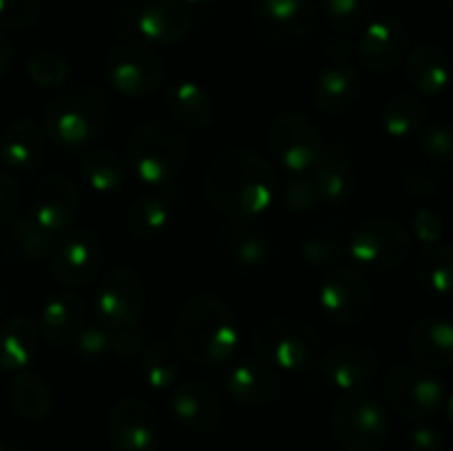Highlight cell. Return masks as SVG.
I'll return each instance as SVG.
<instances>
[{"instance_id": "obj_44", "label": "cell", "mask_w": 453, "mask_h": 451, "mask_svg": "<svg viewBox=\"0 0 453 451\" xmlns=\"http://www.w3.org/2000/svg\"><path fill=\"white\" fill-rule=\"evenodd\" d=\"M286 203L292 212H299V215L317 210L319 206H323L310 172H301V175L292 177V181L286 188Z\"/></svg>"}, {"instance_id": "obj_16", "label": "cell", "mask_w": 453, "mask_h": 451, "mask_svg": "<svg viewBox=\"0 0 453 451\" xmlns=\"http://www.w3.org/2000/svg\"><path fill=\"white\" fill-rule=\"evenodd\" d=\"M410 49V34L405 25L396 18H376L363 29L358 40V60L367 71L385 73L396 69L407 56Z\"/></svg>"}, {"instance_id": "obj_25", "label": "cell", "mask_w": 453, "mask_h": 451, "mask_svg": "<svg viewBox=\"0 0 453 451\" xmlns=\"http://www.w3.org/2000/svg\"><path fill=\"white\" fill-rule=\"evenodd\" d=\"M361 75L349 62L330 65L314 82V102L323 113H345L361 96Z\"/></svg>"}, {"instance_id": "obj_37", "label": "cell", "mask_w": 453, "mask_h": 451, "mask_svg": "<svg viewBox=\"0 0 453 451\" xmlns=\"http://www.w3.org/2000/svg\"><path fill=\"white\" fill-rule=\"evenodd\" d=\"M56 241L58 234L42 228L31 215H27L25 219L18 221L16 228H13L12 233L13 248H16L18 255L25 256L27 261H42L47 259V256H51Z\"/></svg>"}, {"instance_id": "obj_3", "label": "cell", "mask_w": 453, "mask_h": 451, "mask_svg": "<svg viewBox=\"0 0 453 451\" xmlns=\"http://www.w3.org/2000/svg\"><path fill=\"white\" fill-rule=\"evenodd\" d=\"M188 155V140L171 119L146 122L128 137L127 164L146 186H164L181 171Z\"/></svg>"}, {"instance_id": "obj_35", "label": "cell", "mask_w": 453, "mask_h": 451, "mask_svg": "<svg viewBox=\"0 0 453 451\" xmlns=\"http://www.w3.org/2000/svg\"><path fill=\"white\" fill-rule=\"evenodd\" d=\"M416 277L436 296L453 294V246H425L416 259Z\"/></svg>"}, {"instance_id": "obj_39", "label": "cell", "mask_w": 453, "mask_h": 451, "mask_svg": "<svg viewBox=\"0 0 453 451\" xmlns=\"http://www.w3.org/2000/svg\"><path fill=\"white\" fill-rule=\"evenodd\" d=\"M27 73H29V78L38 87H60L69 78V62L60 53L44 49V51L34 53L29 57V62H27Z\"/></svg>"}, {"instance_id": "obj_40", "label": "cell", "mask_w": 453, "mask_h": 451, "mask_svg": "<svg viewBox=\"0 0 453 451\" xmlns=\"http://www.w3.org/2000/svg\"><path fill=\"white\" fill-rule=\"evenodd\" d=\"M418 149L432 162H449L453 159V124H425L418 131Z\"/></svg>"}, {"instance_id": "obj_33", "label": "cell", "mask_w": 453, "mask_h": 451, "mask_svg": "<svg viewBox=\"0 0 453 451\" xmlns=\"http://www.w3.org/2000/svg\"><path fill=\"white\" fill-rule=\"evenodd\" d=\"M80 171H82L84 181L96 193L109 195L124 186L128 177V164L113 150L97 149L80 157Z\"/></svg>"}, {"instance_id": "obj_26", "label": "cell", "mask_w": 453, "mask_h": 451, "mask_svg": "<svg viewBox=\"0 0 453 451\" xmlns=\"http://www.w3.org/2000/svg\"><path fill=\"white\" fill-rule=\"evenodd\" d=\"M40 327L31 317H9L0 323V367L7 371H25L35 358Z\"/></svg>"}, {"instance_id": "obj_6", "label": "cell", "mask_w": 453, "mask_h": 451, "mask_svg": "<svg viewBox=\"0 0 453 451\" xmlns=\"http://www.w3.org/2000/svg\"><path fill=\"white\" fill-rule=\"evenodd\" d=\"M332 433L345 451H379L389 433L388 409L374 396L348 392L332 411Z\"/></svg>"}, {"instance_id": "obj_2", "label": "cell", "mask_w": 453, "mask_h": 451, "mask_svg": "<svg viewBox=\"0 0 453 451\" xmlns=\"http://www.w3.org/2000/svg\"><path fill=\"white\" fill-rule=\"evenodd\" d=\"M177 348L199 367L226 365L239 348L237 317L217 296H195L177 318Z\"/></svg>"}, {"instance_id": "obj_22", "label": "cell", "mask_w": 453, "mask_h": 451, "mask_svg": "<svg viewBox=\"0 0 453 451\" xmlns=\"http://www.w3.org/2000/svg\"><path fill=\"white\" fill-rule=\"evenodd\" d=\"M310 175L323 206H341L348 202L354 190V162L348 146L341 141L326 146Z\"/></svg>"}, {"instance_id": "obj_8", "label": "cell", "mask_w": 453, "mask_h": 451, "mask_svg": "<svg viewBox=\"0 0 453 451\" xmlns=\"http://www.w3.org/2000/svg\"><path fill=\"white\" fill-rule=\"evenodd\" d=\"M385 398L403 418L425 423L445 405V387L427 367L396 365L385 376Z\"/></svg>"}, {"instance_id": "obj_51", "label": "cell", "mask_w": 453, "mask_h": 451, "mask_svg": "<svg viewBox=\"0 0 453 451\" xmlns=\"http://www.w3.org/2000/svg\"><path fill=\"white\" fill-rule=\"evenodd\" d=\"M445 409H447V418H449V420H451V424H453V392H451V396L447 398Z\"/></svg>"}, {"instance_id": "obj_50", "label": "cell", "mask_w": 453, "mask_h": 451, "mask_svg": "<svg viewBox=\"0 0 453 451\" xmlns=\"http://www.w3.org/2000/svg\"><path fill=\"white\" fill-rule=\"evenodd\" d=\"M12 60H13L12 42H9V38L3 34V29H0V78H3V75L9 71Z\"/></svg>"}, {"instance_id": "obj_38", "label": "cell", "mask_w": 453, "mask_h": 451, "mask_svg": "<svg viewBox=\"0 0 453 451\" xmlns=\"http://www.w3.org/2000/svg\"><path fill=\"white\" fill-rule=\"evenodd\" d=\"M376 0H326V13L341 34H357L372 22Z\"/></svg>"}, {"instance_id": "obj_4", "label": "cell", "mask_w": 453, "mask_h": 451, "mask_svg": "<svg viewBox=\"0 0 453 451\" xmlns=\"http://www.w3.org/2000/svg\"><path fill=\"white\" fill-rule=\"evenodd\" d=\"M109 97L93 88H80L56 97L44 111V133L65 149L93 144L109 122Z\"/></svg>"}, {"instance_id": "obj_27", "label": "cell", "mask_w": 453, "mask_h": 451, "mask_svg": "<svg viewBox=\"0 0 453 451\" xmlns=\"http://www.w3.org/2000/svg\"><path fill=\"white\" fill-rule=\"evenodd\" d=\"M40 334L51 345H66L84 327V303L75 292H58L40 314Z\"/></svg>"}, {"instance_id": "obj_18", "label": "cell", "mask_w": 453, "mask_h": 451, "mask_svg": "<svg viewBox=\"0 0 453 451\" xmlns=\"http://www.w3.org/2000/svg\"><path fill=\"white\" fill-rule=\"evenodd\" d=\"M171 414L181 427L206 433L219 427L224 418V405L212 387L202 380H186L171 394Z\"/></svg>"}, {"instance_id": "obj_52", "label": "cell", "mask_w": 453, "mask_h": 451, "mask_svg": "<svg viewBox=\"0 0 453 451\" xmlns=\"http://www.w3.org/2000/svg\"><path fill=\"white\" fill-rule=\"evenodd\" d=\"M186 4H203V3H211V0H184Z\"/></svg>"}, {"instance_id": "obj_7", "label": "cell", "mask_w": 453, "mask_h": 451, "mask_svg": "<svg viewBox=\"0 0 453 451\" xmlns=\"http://www.w3.org/2000/svg\"><path fill=\"white\" fill-rule=\"evenodd\" d=\"M411 234L401 221L374 217L354 228L348 239L349 259L370 272H389L410 255Z\"/></svg>"}, {"instance_id": "obj_30", "label": "cell", "mask_w": 453, "mask_h": 451, "mask_svg": "<svg viewBox=\"0 0 453 451\" xmlns=\"http://www.w3.org/2000/svg\"><path fill=\"white\" fill-rule=\"evenodd\" d=\"M166 104L175 124L193 128V131L211 126L212 118H215L211 96L195 80H177L166 91Z\"/></svg>"}, {"instance_id": "obj_19", "label": "cell", "mask_w": 453, "mask_h": 451, "mask_svg": "<svg viewBox=\"0 0 453 451\" xmlns=\"http://www.w3.org/2000/svg\"><path fill=\"white\" fill-rule=\"evenodd\" d=\"M137 35L144 42L164 47L186 35L190 29V11L184 0H146L133 18Z\"/></svg>"}, {"instance_id": "obj_9", "label": "cell", "mask_w": 453, "mask_h": 451, "mask_svg": "<svg viewBox=\"0 0 453 451\" xmlns=\"http://www.w3.org/2000/svg\"><path fill=\"white\" fill-rule=\"evenodd\" d=\"M104 75L111 87L124 96H150L166 80V62L150 44L127 42L111 49Z\"/></svg>"}, {"instance_id": "obj_1", "label": "cell", "mask_w": 453, "mask_h": 451, "mask_svg": "<svg viewBox=\"0 0 453 451\" xmlns=\"http://www.w3.org/2000/svg\"><path fill=\"white\" fill-rule=\"evenodd\" d=\"M206 197L230 221H252L277 199L279 180L273 164L243 146L217 155L206 171Z\"/></svg>"}, {"instance_id": "obj_43", "label": "cell", "mask_w": 453, "mask_h": 451, "mask_svg": "<svg viewBox=\"0 0 453 451\" xmlns=\"http://www.w3.org/2000/svg\"><path fill=\"white\" fill-rule=\"evenodd\" d=\"M341 256V241L332 233H314L303 241V259L310 268H330Z\"/></svg>"}, {"instance_id": "obj_20", "label": "cell", "mask_w": 453, "mask_h": 451, "mask_svg": "<svg viewBox=\"0 0 453 451\" xmlns=\"http://www.w3.org/2000/svg\"><path fill=\"white\" fill-rule=\"evenodd\" d=\"M230 396L246 407H268L279 398L281 385L273 365L261 358H242L226 371Z\"/></svg>"}, {"instance_id": "obj_5", "label": "cell", "mask_w": 453, "mask_h": 451, "mask_svg": "<svg viewBox=\"0 0 453 451\" xmlns=\"http://www.w3.org/2000/svg\"><path fill=\"white\" fill-rule=\"evenodd\" d=\"M252 348L268 365L286 371H308L317 367L321 340L308 323L268 318L252 332Z\"/></svg>"}, {"instance_id": "obj_15", "label": "cell", "mask_w": 453, "mask_h": 451, "mask_svg": "<svg viewBox=\"0 0 453 451\" xmlns=\"http://www.w3.org/2000/svg\"><path fill=\"white\" fill-rule=\"evenodd\" d=\"M113 451H155L159 442L157 414L137 398H124L111 409L106 420Z\"/></svg>"}, {"instance_id": "obj_11", "label": "cell", "mask_w": 453, "mask_h": 451, "mask_svg": "<svg viewBox=\"0 0 453 451\" xmlns=\"http://www.w3.org/2000/svg\"><path fill=\"white\" fill-rule=\"evenodd\" d=\"M319 13L310 0H257L255 31L273 47H295L317 29Z\"/></svg>"}, {"instance_id": "obj_36", "label": "cell", "mask_w": 453, "mask_h": 451, "mask_svg": "<svg viewBox=\"0 0 453 451\" xmlns=\"http://www.w3.org/2000/svg\"><path fill=\"white\" fill-rule=\"evenodd\" d=\"M180 348L166 339H157L142 354V376L150 389H171L180 376Z\"/></svg>"}, {"instance_id": "obj_41", "label": "cell", "mask_w": 453, "mask_h": 451, "mask_svg": "<svg viewBox=\"0 0 453 451\" xmlns=\"http://www.w3.org/2000/svg\"><path fill=\"white\" fill-rule=\"evenodd\" d=\"M42 0H0V29L22 31L38 25Z\"/></svg>"}, {"instance_id": "obj_46", "label": "cell", "mask_w": 453, "mask_h": 451, "mask_svg": "<svg viewBox=\"0 0 453 451\" xmlns=\"http://www.w3.org/2000/svg\"><path fill=\"white\" fill-rule=\"evenodd\" d=\"M411 233L425 246H434V243H441L442 233V219L436 210L432 208H418L411 217Z\"/></svg>"}, {"instance_id": "obj_10", "label": "cell", "mask_w": 453, "mask_h": 451, "mask_svg": "<svg viewBox=\"0 0 453 451\" xmlns=\"http://www.w3.org/2000/svg\"><path fill=\"white\" fill-rule=\"evenodd\" d=\"M268 149L286 171L310 172L323 150L321 131L303 113H281L268 128Z\"/></svg>"}, {"instance_id": "obj_24", "label": "cell", "mask_w": 453, "mask_h": 451, "mask_svg": "<svg viewBox=\"0 0 453 451\" xmlns=\"http://www.w3.org/2000/svg\"><path fill=\"white\" fill-rule=\"evenodd\" d=\"M47 140L38 124L16 119L0 133V159L9 171L31 172L42 164Z\"/></svg>"}, {"instance_id": "obj_49", "label": "cell", "mask_w": 453, "mask_h": 451, "mask_svg": "<svg viewBox=\"0 0 453 451\" xmlns=\"http://www.w3.org/2000/svg\"><path fill=\"white\" fill-rule=\"evenodd\" d=\"M410 451H445V440L434 427L418 424L410 433Z\"/></svg>"}, {"instance_id": "obj_17", "label": "cell", "mask_w": 453, "mask_h": 451, "mask_svg": "<svg viewBox=\"0 0 453 451\" xmlns=\"http://www.w3.org/2000/svg\"><path fill=\"white\" fill-rule=\"evenodd\" d=\"M29 215L53 234L65 233L78 215V188L73 181L62 172L42 177L35 186Z\"/></svg>"}, {"instance_id": "obj_34", "label": "cell", "mask_w": 453, "mask_h": 451, "mask_svg": "<svg viewBox=\"0 0 453 451\" xmlns=\"http://www.w3.org/2000/svg\"><path fill=\"white\" fill-rule=\"evenodd\" d=\"M427 122V106L414 93H398L385 104L380 113V126L392 140H405L416 135Z\"/></svg>"}, {"instance_id": "obj_21", "label": "cell", "mask_w": 453, "mask_h": 451, "mask_svg": "<svg viewBox=\"0 0 453 451\" xmlns=\"http://www.w3.org/2000/svg\"><path fill=\"white\" fill-rule=\"evenodd\" d=\"M379 370V356L365 343H341L323 358L327 383L341 392H357Z\"/></svg>"}, {"instance_id": "obj_53", "label": "cell", "mask_w": 453, "mask_h": 451, "mask_svg": "<svg viewBox=\"0 0 453 451\" xmlns=\"http://www.w3.org/2000/svg\"><path fill=\"white\" fill-rule=\"evenodd\" d=\"M0 451H9V449H7V445H4L3 440H0Z\"/></svg>"}, {"instance_id": "obj_28", "label": "cell", "mask_w": 453, "mask_h": 451, "mask_svg": "<svg viewBox=\"0 0 453 451\" xmlns=\"http://www.w3.org/2000/svg\"><path fill=\"white\" fill-rule=\"evenodd\" d=\"M219 239L239 268H264L273 256V241L252 221H230L219 230Z\"/></svg>"}, {"instance_id": "obj_54", "label": "cell", "mask_w": 453, "mask_h": 451, "mask_svg": "<svg viewBox=\"0 0 453 451\" xmlns=\"http://www.w3.org/2000/svg\"><path fill=\"white\" fill-rule=\"evenodd\" d=\"M442 3H445L447 7H451V9H453V0H442Z\"/></svg>"}, {"instance_id": "obj_47", "label": "cell", "mask_w": 453, "mask_h": 451, "mask_svg": "<svg viewBox=\"0 0 453 451\" xmlns=\"http://www.w3.org/2000/svg\"><path fill=\"white\" fill-rule=\"evenodd\" d=\"M18 208H20V190H18V184L7 172H0V230L7 228L16 219Z\"/></svg>"}, {"instance_id": "obj_13", "label": "cell", "mask_w": 453, "mask_h": 451, "mask_svg": "<svg viewBox=\"0 0 453 451\" xmlns=\"http://www.w3.org/2000/svg\"><path fill=\"white\" fill-rule=\"evenodd\" d=\"M319 305L330 321L339 325H357L370 312V286L357 270L336 268L319 287Z\"/></svg>"}, {"instance_id": "obj_31", "label": "cell", "mask_w": 453, "mask_h": 451, "mask_svg": "<svg viewBox=\"0 0 453 451\" xmlns=\"http://www.w3.org/2000/svg\"><path fill=\"white\" fill-rule=\"evenodd\" d=\"M173 215H175V203H173L171 195L159 193V190H146V193L137 195L128 206V230L133 233V237L149 241L166 230Z\"/></svg>"}, {"instance_id": "obj_42", "label": "cell", "mask_w": 453, "mask_h": 451, "mask_svg": "<svg viewBox=\"0 0 453 451\" xmlns=\"http://www.w3.org/2000/svg\"><path fill=\"white\" fill-rule=\"evenodd\" d=\"M75 349L87 361H100V358L113 354V330L106 325H84L75 336Z\"/></svg>"}, {"instance_id": "obj_48", "label": "cell", "mask_w": 453, "mask_h": 451, "mask_svg": "<svg viewBox=\"0 0 453 451\" xmlns=\"http://www.w3.org/2000/svg\"><path fill=\"white\" fill-rule=\"evenodd\" d=\"M144 349V332L133 327H118L113 330V354L119 358H135Z\"/></svg>"}, {"instance_id": "obj_45", "label": "cell", "mask_w": 453, "mask_h": 451, "mask_svg": "<svg viewBox=\"0 0 453 451\" xmlns=\"http://www.w3.org/2000/svg\"><path fill=\"white\" fill-rule=\"evenodd\" d=\"M403 186L407 193L416 195V197H432L441 190L442 175L434 168L410 166L403 171Z\"/></svg>"}, {"instance_id": "obj_12", "label": "cell", "mask_w": 453, "mask_h": 451, "mask_svg": "<svg viewBox=\"0 0 453 451\" xmlns=\"http://www.w3.org/2000/svg\"><path fill=\"white\" fill-rule=\"evenodd\" d=\"M97 314L106 327H133L144 312V279L131 265H115L97 287Z\"/></svg>"}, {"instance_id": "obj_32", "label": "cell", "mask_w": 453, "mask_h": 451, "mask_svg": "<svg viewBox=\"0 0 453 451\" xmlns=\"http://www.w3.org/2000/svg\"><path fill=\"white\" fill-rule=\"evenodd\" d=\"M7 401L13 414L20 418L38 423L49 416L53 407V394L49 385L34 371H18L9 383Z\"/></svg>"}, {"instance_id": "obj_23", "label": "cell", "mask_w": 453, "mask_h": 451, "mask_svg": "<svg viewBox=\"0 0 453 451\" xmlns=\"http://www.w3.org/2000/svg\"><path fill=\"white\" fill-rule=\"evenodd\" d=\"M416 365L447 370L453 365V323L442 317H425L414 323L407 336Z\"/></svg>"}, {"instance_id": "obj_14", "label": "cell", "mask_w": 453, "mask_h": 451, "mask_svg": "<svg viewBox=\"0 0 453 451\" xmlns=\"http://www.w3.org/2000/svg\"><path fill=\"white\" fill-rule=\"evenodd\" d=\"M51 272L71 287L84 286L97 274L102 264V243L88 228H73L58 237L51 252Z\"/></svg>"}, {"instance_id": "obj_29", "label": "cell", "mask_w": 453, "mask_h": 451, "mask_svg": "<svg viewBox=\"0 0 453 451\" xmlns=\"http://www.w3.org/2000/svg\"><path fill=\"white\" fill-rule=\"evenodd\" d=\"M407 80L423 96H438L451 82V65L447 53L436 44H418L407 53Z\"/></svg>"}]
</instances>
